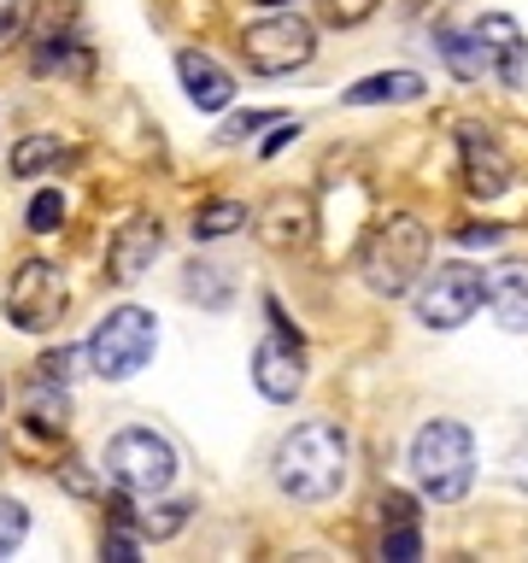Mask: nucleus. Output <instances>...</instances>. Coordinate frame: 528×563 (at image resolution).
<instances>
[{"label": "nucleus", "mask_w": 528, "mask_h": 563, "mask_svg": "<svg viewBox=\"0 0 528 563\" xmlns=\"http://www.w3.org/2000/svg\"><path fill=\"white\" fill-rule=\"evenodd\" d=\"M106 558H135V540L130 534H112V540H106Z\"/></svg>", "instance_id": "obj_27"}, {"label": "nucleus", "mask_w": 528, "mask_h": 563, "mask_svg": "<svg viewBox=\"0 0 528 563\" xmlns=\"http://www.w3.org/2000/svg\"><path fill=\"white\" fill-rule=\"evenodd\" d=\"M359 271L370 282V294H382V299H399V294H411V282L429 271V229H422L417 218H387L370 229V241H364V253H359Z\"/></svg>", "instance_id": "obj_2"}, {"label": "nucleus", "mask_w": 528, "mask_h": 563, "mask_svg": "<svg viewBox=\"0 0 528 563\" xmlns=\"http://www.w3.org/2000/svg\"><path fill=\"white\" fill-rule=\"evenodd\" d=\"M464 246H499V229H464Z\"/></svg>", "instance_id": "obj_26"}, {"label": "nucleus", "mask_w": 528, "mask_h": 563, "mask_svg": "<svg viewBox=\"0 0 528 563\" xmlns=\"http://www.w3.org/2000/svg\"><path fill=\"white\" fill-rule=\"evenodd\" d=\"M346 457L352 440L341 422H299L276 446V487L299 505H323L346 487Z\"/></svg>", "instance_id": "obj_1"}, {"label": "nucleus", "mask_w": 528, "mask_h": 563, "mask_svg": "<svg viewBox=\"0 0 528 563\" xmlns=\"http://www.w3.org/2000/svg\"><path fill=\"white\" fill-rule=\"evenodd\" d=\"M323 7H329V24H364L382 0H323Z\"/></svg>", "instance_id": "obj_23"}, {"label": "nucleus", "mask_w": 528, "mask_h": 563, "mask_svg": "<svg viewBox=\"0 0 528 563\" xmlns=\"http://www.w3.org/2000/svg\"><path fill=\"white\" fill-rule=\"evenodd\" d=\"M65 306H70V294H65L59 264H47V258L18 264V276H12V288H7V317H12V329L42 334V329H53V323L65 317Z\"/></svg>", "instance_id": "obj_8"}, {"label": "nucleus", "mask_w": 528, "mask_h": 563, "mask_svg": "<svg viewBox=\"0 0 528 563\" xmlns=\"http://www.w3.org/2000/svg\"><path fill=\"white\" fill-rule=\"evenodd\" d=\"M241 53H246V65H253L258 77H288V70H306L317 59V30L299 12H276V18L246 24Z\"/></svg>", "instance_id": "obj_7"}, {"label": "nucleus", "mask_w": 528, "mask_h": 563, "mask_svg": "<svg viewBox=\"0 0 528 563\" xmlns=\"http://www.w3.org/2000/svg\"><path fill=\"white\" fill-rule=\"evenodd\" d=\"M153 346H158L153 311L118 306V311H106V323L95 334H88V364H95L100 382H130L153 364Z\"/></svg>", "instance_id": "obj_4"}, {"label": "nucleus", "mask_w": 528, "mask_h": 563, "mask_svg": "<svg viewBox=\"0 0 528 563\" xmlns=\"http://www.w3.org/2000/svg\"><path fill=\"white\" fill-rule=\"evenodd\" d=\"M505 470H510V482H517V487H528V434L517 440V446H510V457H505Z\"/></svg>", "instance_id": "obj_25"}, {"label": "nucleus", "mask_w": 528, "mask_h": 563, "mask_svg": "<svg viewBox=\"0 0 528 563\" xmlns=\"http://www.w3.org/2000/svg\"><path fill=\"white\" fill-rule=\"evenodd\" d=\"M264 7H282V0H264Z\"/></svg>", "instance_id": "obj_28"}, {"label": "nucleus", "mask_w": 528, "mask_h": 563, "mask_svg": "<svg viewBox=\"0 0 528 563\" xmlns=\"http://www.w3.org/2000/svg\"><path fill=\"white\" fill-rule=\"evenodd\" d=\"M482 271L464 258L452 264H435V271H422L411 288H417V317L429 329H464L475 311H482Z\"/></svg>", "instance_id": "obj_6"}, {"label": "nucleus", "mask_w": 528, "mask_h": 563, "mask_svg": "<svg viewBox=\"0 0 528 563\" xmlns=\"http://www.w3.org/2000/svg\"><path fill=\"white\" fill-rule=\"evenodd\" d=\"M70 364H77V352H70V346L42 352V364H35V382H42V387H65V382H70Z\"/></svg>", "instance_id": "obj_22"}, {"label": "nucleus", "mask_w": 528, "mask_h": 563, "mask_svg": "<svg viewBox=\"0 0 528 563\" xmlns=\"http://www.w3.org/2000/svg\"><path fill=\"white\" fill-rule=\"evenodd\" d=\"M258 123H276V118H271V112H246V118H229L218 141H246V135L258 130Z\"/></svg>", "instance_id": "obj_24"}, {"label": "nucleus", "mask_w": 528, "mask_h": 563, "mask_svg": "<svg viewBox=\"0 0 528 563\" xmlns=\"http://www.w3.org/2000/svg\"><path fill=\"white\" fill-rule=\"evenodd\" d=\"M394 528H387V540H382V552L387 558H417L422 552V534H417V522L411 517H387Z\"/></svg>", "instance_id": "obj_20"}, {"label": "nucleus", "mask_w": 528, "mask_h": 563, "mask_svg": "<svg viewBox=\"0 0 528 563\" xmlns=\"http://www.w3.org/2000/svg\"><path fill=\"white\" fill-rule=\"evenodd\" d=\"M422 95V77L417 70H382V77H364L346 88V106H387V100H417Z\"/></svg>", "instance_id": "obj_16"}, {"label": "nucleus", "mask_w": 528, "mask_h": 563, "mask_svg": "<svg viewBox=\"0 0 528 563\" xmlns=\"http://www.w3.org/2000/svg\"><path fill=\"white\" fill-rule=\"evenodd\" d=\"M482 299L493 306V317H499V329L528 334V258H505L499 271H487Z\"/></svg>", "instance_id": "obj_12"}, {"label": "nucleus", "mask_w": 528, "mask_h": 563, "mask_svg": "<svg viewBox=\"0 0 528 563\" xmlns=\"http://www.w3.org/2000/svg\"><path fill=\"white\" fill-rule=\"evenodd\" d=\"M24 534H30V510L18 499H0V558H12L24 545Z\"/></svg>", "instance_id": "obj_19"}, {"label": "nucleus", "mask_w": 528, "mask_h": 563, "mask_svg": "<svg viewBox=\"0 0 528 563\" xmlns=\"http://www.w3.org/2000/svg\"><path fill=\"white\" fill-rule=\"evenodd\" d=\"M253 382H258V394L276 399V405H288L299 387H306V346H299V334H288V329L264 334L258 352H253Z\"/></svg>", "instance_id": "obj_9"}, {"label": "nucleus", "mask_w": 528, "mask_h": 563, "mask_svg": "<svg viewBox=\"0 0 528 563\" xmlns=\"http://www.w3.org/2000/svg\"><path fill=\"white\" fill-rule=\"evenodd\" d=\"M158 253H165V229H158L153 218H135V223L112 241V253H106V271H112V282H135V276L153 271Z\"/></svg>", "instance_id": "obj_14"}, {"label": "nucleus", "mask_w": 528, "mask_h": 563, "mask_svg": "<svg viewBox=\"0 0 528 563\" xmlns=\"http://www.w3.org/2000/svg\"><path fill=\"white\" fill-rule=\"evenodd\" d=\"M235 229H246L241 200H211V206L194 211V241H223V235H235Z\"/></svg>", "instance_id": "obj_17"}, {"label": "nucleus", "mask_w": 528, "mask_h": 563, "mask_svg": "<svg viewBox=\"0 0 528 563\" xmlns=\"http://www.w3.org/2000/svg\"><path fill=\"white\" fill-rule=\"evenodd\" d=\"M65 223V200H59V194H35V200H30V229H35V235H53V229H59Z\"/></svg>", "instance_id": "obj_21"}, {"label": "nucleus", "mask_w": 528, "mask_h": 563, "mask_svg": "<svg viewBox=\"0 0 528 563\" xmlns=\"http://www.w3.org/2000/svg\"><path fill=\"white\" fill-rule=\"evenodd\" d=\"M59 158V135H30L24 147H12V176H35Z\"/></svg>", "instance_id": "obj_18"}, {"label": "nucleus", "mask_w": 528, "mask_h": 563, "mask_svg": "<svg viewBox=\"0 0 528 563\" xmlns=\"http://www.w3.org/2000/svg\"><path fill=\"white\" fill-rule=\"evenodd\" d=\"M470 30H475V47H482L487 77H499L505 88H517L522 82V30H517V18L482 12V18H470Z\"/></svg>", "instance_id": "obj_11"}, {"label": "nucleus", "mask_w": 528, "mask_h": 563, "mask_svg": "<svg viewBox=\"0 0 528 563\" xmlns=\"http://www.w3.org/2000/svg\"><path fill=\"white\" fill-rule=\"evenodd\" d=\"M176 77H183L188 100L200 106V112H223V106L235 100V77H229V70L211 59V53H200V47L176 53Z\"/></svg>", "instance_id": "obj_13"}, {"label": "nucleus", "mask_w": 528, "mask_h": 563, "mask_svg": "<svg viewBox=\"0 0 528 563\" xmlns=\"http://www.w3.org/2000/svg\"><path fill=\"white\" fill-rule=\"evenodd\" d=\"M458 153H464V188L475 194V200H499V194L510 188V158L499 153V141H493L487 130L464 123V130H458Z\"/></svg>", "instance_id": "obj_10"}, {"label": "nucleus", "mask_w": 528, "mask_h": 563, "mask_svg": "<svg viewBox=\"0 0 528 563\" xmlns=\"http://www.w3.org/2000/svg\"><path fill=\"white\" fill-rule=\"evenodd\" d=\"M435 47H440V59L452 65V77L487 82V65H482V47H475V30L470 24H440L435 30Z\"/></svg>", "instance_id": "obj_15"}, {"label": "nucleus", "mask_w": 528, "mask_h": 563, "mask_svg": "<svg viewBox=\"0 0 528 563\" xmlns=\"http://www.w3.org/2000/svg\"><path fill=\"white\" fill-rule=\"evenodd\" d=\"M100 470L112 475L123 493L153 499V493H165L176 482V446L165 434H153V429H118L112 440H106Z\"/></svg>", "instance_id": "obj_5"}, {"label": "nucleus", "mask_w": 528, "mask_h": 563, "mask_svg": "<svg viewBox=\"0 0 528 563\" xmlns=\"http://www.w3.org/2000/svg\"><path fill=\"white\" fill-rule=\"evenodd\" d=\"M411 475L417 487L429 493L435 505H458L470 493V475H475V440L464 422H422L417 440H411Z\"/></svg>", "instance_id": "obj_3"}]
</instances>
